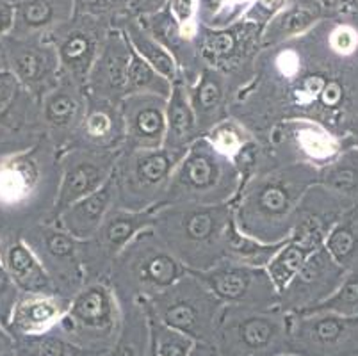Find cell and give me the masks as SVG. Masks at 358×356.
<instances>
[{"label": "cell", "mask_w": 358, "mask_h": 356, "mask_svg": "<svg viewBox=\"0 0 358 356\" xmlns=\"http://www.w3.org/2000/svg\"><path fill=\"white\" fill-rule=\"evenodd\" d=\"M276 356H299V355H296V353L287 351V353H280V355H276Z\"/></svg>", "instance_id": "obj_47"}, {"label": "cell", "mask_w": 358, "mask_h": 356, "mask_svg": "<svg viewBox=\"0 0 358 356\" xmlns=\"http://www.w3.org/2000/svg\"><path fill=\"white\" fill-rule=\"evenodd\" d=\"M15 339L16 356H103L71 344L57 328L40 335H24Z\"/></svg>", "instance_id": "obj_35"}, {"label": "cell", "mask_w": 358, "mask_h": 356, "mask_svg": "<svg viewBox=\"0 0 358 356\" xmlns=\"http://www.w3.org/2000/svg\"><path fill=\"white\" fill-rule=\"evenodd\" d=\"M166 100L157 94H129L122 100L125 143L122 150H157L164 146Z\"/></svg>", "instance_id": "obj_22"}, {"label": "cell", "mask_w": 358, "mask_h": 356, "mask_svg": "<svg viewBox=\"0 0 358 356\" xmlns=\"http://www.w3.org/2000/svg\"><path fill=\"white\" fill-rule=\"evenodd\" d=\"M71 344L106 355L118 339L122 308L107 280L86 282L55 326Z\"/></svg>", "instance_id": "obj_9"}, {"label": "cell", "mask_w": 358, "mask_h": 356, "mask_svg": "<svg viewBox=\"0 0 358 356\" xmlns=\"http://www.w3.org/2000/svg\"><path fill=\"white\" fill-rule=\"evenodd\" d=\"M194 45L200 63L221 71L239 94L255 73V61L262 50V25L246 18L220 29L196 25Z\"/></svg>", "instance_id": "obj_11"}, {"label": "cell", "mask_w": 358, "mask_h": 356, "mask_svg": "<svg viewBox=\"0 0 358 356\" xmlns=\"http://www.w3.org/2000/svg\"><path fill=\"white\" fill-rule=\"evenodd\" d=\"M113 207H115V185L109 178L99 191L91 192L86 198L64 208L52 223L59 225L64 232L73 235L75 239L86 241L99 230L107 212Z\"/></svg>", "instance_id": "obj_27"}, {"label": "cell", "mask_w": 358, "mask_h": 356, "mask_svg": "<svg viewBox=\"0 0 358 356\" xmlns=\"http://www.w3.org/2000/svg\"><path fill=\"white\" fill-rule=\"evenodd\" d=\"M61 182V152L41 137L31 148L0 157V232L52 221Z\"/></svg>", "instance_id": "obj_2"}, {"label": "cell", "mask_w": 358, "mask_h": 356, "mask_svg": "<svg viewBox=\"0 0 358 356\" xmlns=\"http://www.w3.org/2000/svg\"><path fill=\"white\" fill-rule=\"evenodd\" d=\"M324 250L346 271L358 266V201L350 205L331 225L324 237Z\"/></svg>", "instance_id": "obj_34"}, {"label": "cell", "mask_w": 358, "mask_h": 356, "mask_svg": "<svg viewBox=\"0 0 358 356\" xmlns=\"http://www.w3.org/2000/svg\"><path fill=\"white\" fill-rule=\"evenodd\" d=\"M120 308L122 328L118 339L103 356H152V337L145 306L138 301H127L120 303Z\"/></svg>", "instance_id": "obj_32"}, {"label": "cell", "mask_w": 358, "mask_h": 356, "mask_svg": "<svg viewBox=\"0 0 358 356\" xmlns=\"http://www.w3.org/2000/svg\"><path fill=\"white\" fill-rule=\"evenodd\" d=\"M346 269L330 257L324 244L305 260L296 274L280 290L278 306L289 313L301 312L323 303L343 282Z\"/></svg>", "instance_id": "obj_19"}, {"label": "cell", "mask_w": 358, "mask_h": 356, "mask_svg": "<svg viewBox=\"0 0 358 356\" xmlns=\"http://www.w3.org/2000/svg\"><path fill=\"white\" fill-rule=\"evenodd\" d=\"M317 184L346 204L358 201V148L344 146L330 164L319 168Z\"/></svg>", "instance_id": "obj_33"}, {"label": "cell", "mask_w": 358, "mask_h": 356, "mask_svg": "<svg viewBox=\"0 0 358 356\" xmlns=\"http://www.w3.org/2000/svg\"><path fill=\"white\" fill-rule=\"evenodd\" d=\"M200 136L194 118L193 107H191L187 90L180 78L175 80L171 93L166 100V136L164 148L171 152L185 153Z\"/></svg>", "instance_id": "obj_30"}, {"label": "cell", "mask_w": 358, "mask_h": 356, "mask_svg": "<svg viewBox=\"0 0 358 356\" xmlns=\"http://www.w3.org/2000/svg\"><path fill=\"white\" fill-rule=\"evenodd\" d=\"M310 312H334L346 318H357L358 315V266L346 271L341 285L335 289L330 298L324 299L319 305L310 306L307 310L296 313H310Z\"/></svg>", "instance_id": "obj_37"}, {"label": "cell", "mask_w": 358, "mask_h": 356, "mask_svg": "<svg viewBox=\"0 0 358 356\" xmlns=\"http://www.w3.org/2000/svg\"><path fill=\"white\" fill-rule=\"evenodd\" d=\"M241 184L243 176L237 166L201 136L178 161L159 207L232 204Z\"/></svg>", "instance_id": "obj_4"}, {"label": "cell", "mask_w": 358, "mask_h": 356, "mask_svg": "<svg viewBox=\"0 0 358 356\" xmlns=\"http://www.w3.org/2000/svg\"><path fill=\"white\" fill-rule=\"evenodd\" d=\"M152 356H157V355H155V353H154V349H152Z\"/></svg>", "instance_id": "obj_48"}, {"label": "cell", "mask_w": 358, "mask_h": 356, "mask_svg": "<svg viewBox=\"0 0 358 356\" xmlns=\"http://www.w3.org/2000/svg\"><path fill=\"white\" fill-rule=\"evenodd\" d=\"M187 273L150 227L143 228L109 269L110 289L120 303L148 301Z\"/></svg>", "instance_id": "obj_5"}, {"label": "cell", "mask_w": 358, "mask_h": 356, "mask_svg": "<svg viewBox=\"0 0 358 356\" xmlns=\"http://www.w3.org/2000/svg\"><path fill=\"white\" fill-rule=\"evenodd\" d=\"M150 223L152 211L132 212L118 207L110 208L99 230L90 239L80 241V259L86 282L107 280L116 257L143 228L150 227Z\"/></svg>", "instance_id": "obj_16"}, {"label": "cell", "mask_w": 358, "mask_h": 356, "mask_svg": "<svg viewBox=\"0 0 358 356\" xmlns=\"http://www.w3.org/2000/svg\"><path fill=\"white\" fill-rule=\"evenodd\" d=\"M317 176L319 169L310 164H285L244 178L232 201L237 230L264 244L285 243L299 201L317 184Z\"/></svg>", "instance_id": "obj_1"}, {"label": "cell", "mask_w": 358, "mask_h": 356, "mask_svg": "<svg viewBox=\"0 0 358 356\" xmlns=\"http://www.w3.org/2000/svg\"><path fill=\"white\" fill-rule=\"evenodd\" d=\"M234 227L232 204L164 205L152 211L150 223L187 271H207L227 259Z\"/></svg>", "instance_id": "obj_3"}, {"label": "cell", "mask_w": 358, "mask_h": 356, "mask_svg": "<svg viewBox=\"0 0 358 356\" xmlns=\"http://www.w3.org/2000/svg\"><path fill=\"white\" fill-rule=\"evenodd\" d=\"M0 262L22 294H55L48 274L20 232H0Z\"/></svg>", "instance_id": "obj_24"}, {"label": "cell", "mask_w": 358, "mask_h": 356, "mask_svg": "<svg viewBox=\"0 0 358 356\" xmlns=\"http://www.w3.org/2000/svg\"><path fill=\"white\" fill-rule=\"evenodd\" d=\"M323 18V6L317 0L287 2L268 24L262 27V48L275 47L307 34Z\"/></svg>", "instance_id": "obj_29"}, {"label": "cell", "mask_w": 358, "mask_h": 356, "mask_svg": "<svg viewBox=\"0 0 358 356\" xmlns=\"http://www.w3.org/2000/svg\"><path fill=\"white\" fill-rule=\"evenodd\" d=\"M291 313L280 306H224L214 344L230 356H276L289 351Z\"/></svg>", "instance_id": "obj_8"}, {"label": "cell", "mask_w": 358, "mask_h": 356, "mask_svg": "<svg viewBox=\"0 0 358 356\" xmlns=\"http://www.w3.org/2000/svg\"><path fill=\"white\" fill-rule=\"evenodd\" d=\"M22 237L48 274L54 292L71 301L86 283L80 259V241L52 221L25 228Z\"/></svg>", "instance_id": "obj_12"}, {"label": "cell", "mask_w": 358, "mask_h": 356, "mask_svg": "<svg viewBox=\"0 0 358 356\" xmlns=\"http://www.w3.org/2000/svg\"><path fill=\"white\" fill-rule=\"evenodd\" d=\"M73 4L75 13L109 20L115 25L116 20L127 15L130 0H73Z\"/></svg>", "instance_id": "obj_39"}, {"label": "cell", "mask_w": 358, "mask_h": 356, "mask_svg": "<svg viewBox=\"0 0 358 356\" xmlns=\"http://www.w3.org/2000/svg\"><path fill=\"white\" fill-rule=\"evenodd\" d=\"M184 153L164 146L157 150H122L110 175L115 185V207L150 212L161 205L178 161Z\"/></svg>", "instance_id": "obj_7"}, {"label": "cell", "mask_w": 358, "mask_h": 356, "mask_svg": "<svg viewBox=\"0 0 358 356\" xmlns=\"http://www.w3.org/2000/svg\"><path fill=\"white\" fill-rule=\"evenodd\" d=\"M171 87H173V83H169L168 78L162 77L134 50L130 52L129 70H127V97L145 93L168 98L171 93Z\"/></svg>", "instance_id": "obj_36"}, {"label": "cell", "mask_w": 358, "mask_h": 356, "mask_svg": "<svg viewBox=\"0 0 358 356\" xmlns=\"http://www.w3.org/2000/svg\"><path fill=\"white\" fill-rule=\"evenodd\" d=\"M141 305L162 325L207 344H214L224 312L223 303L191 271Z\"/></svg>", "instance_id": "obj_6"}, {"label": "cell", "mask_w": 358, "mask_h": 356, "mask_svg": "<svg viewBox=\"0 0 358 356\" xmlns=\"http://www.w3.org/2000/svg\"><path fill=\"white\" fill-rule=\"evenodd\" d=\"M0 48L6 68L38 102L59 83V57L47 36H6Z\"/></svg>", "instance_id": "obj_15"}, {"label": "cell", "mask_w": 358, "mask_h": 356, "mask_svg": "<svg viewBox=\"0 0 358 356\" xmlns=\"http://www.w3.org/2000/svg\"><path fill=\"white\" fill-rule=\"evenodd\" d=\"M344 146H357L358 148V116H355L348 125L346 134L343 137Z\"/></svg>", "instance_id": "obj_45"}, {"label": "cell", "mask_w": 358, "mask_h": 356, "mask_svg": "<svg viewBox=\"0 0 358 356\" xmlns=\"http://www.w3.org/2000/svg\"><path fill=\"white\" fill-rule=\"evenodd\" d=\"M68 306H70V299L61 298L57 294L20 292L6 328L13 337L40 335V333L50 332L52 328L59 325Z\"/></svg>", "instance_id": "obj_26"}, {"label": "cell", "mask_w": 358, "mask_h": 356, "mask_svg": "<svg viewBox=\"0 0 358 356\" xmlns=\"http://www.w3.org/2000/svg\"><path fill=\"white\" fill-rule=\"evenodd\" d=\"M0 356H16L15 339L2 322H0Z\"/></svg>", "instance_id": "obj_44"}, {"label": "cell", "mask_w": 358, "mask_h": 356, "mask_svg": "<svg viewBox=\"0 0 358 356\" xmlns=\"http://www.w3.org/2000/svg\"><path fill=\"white\" fill-rule=\"evenodd\" d=\"M185 90L196 118L200 136H205L217 123L230 116V106L237 97V90L229 78L209 66L201 68L196 80L185 86Z\"/></svg>", "instance_id": "obj_23"}, {"label": "cell", "mask_w": 358, "mask_h": 356, "mask_svg": "<svg viewBox=\"0 0 358 356\" xmlns=\"http://www.w3.org/2000/svg\"><path fill=\"white\" fill-rule=\"evenodd\" d=\"M120 152L70 146L61 152V182L52 221L75 201L99 191L113 175Z\"/></svg>", "instance_id": "obj_17"}, {"label": "cell", "mask_w": 358, "mask_h": 356, "mask_svg": "<svg viewBox=\"0 0 358 356\" xmlns=\"http://www.w3.org/2000/svg\"><path fill=\"white\" fill-rule=\"evenodd\" d=\"M358 332V315L334 312L291 313L289 351L299 356H327L346 344Z\"/></svg>", "instance_id": "obj_20"}, {"label": "cell", "mask_w": 358, "mask_h": 356, "mask_svg": "<svg viewBox=\"0 0 358 356\" xmlns=\"http://www.w3.org/2000/svg\"><path fill=\"white\" fill-rule=\"evenodd\" d=\"M20 91V83L16 80L15 75L8 68H2L0 70V113L11 106V102Z\"/></svg>", "instance_id": "obj_41"}, {"label": "cell", "mask_w": 358, "mask_h": 356, "mask_svg": "<svg viewBox=\"0 0 358 356\" xmlns=\"http://www.w3.org/2000/svg\"><path fill=\"white\" fill-rule=\"evenodd\" d=\"M323 2H330V0H323Z\"/></svg>", "instance_id": "obj_49"}, {"label": "cell", "mask_w": 358, "mask_h": 356, "mask_svg": "<svg viewBox=\"0 0 358 356\" xmlns=\"http://www.w3.org/2000/svg\"><path fill=\"white\" fill-rule=\"evenodd\" d=\"M86 107V87L61 75L59 83L38 102L41 134L59 152H64L79 136Z\"/></svg>", "instance_id": "obj_18"}, {"label": "cell", "mask_w": 358, "mask_h": 356, "mask_svg": "<svg viewBox=\"0 0 358 356\" xmlns=\"http://www.w3.org/2000/svg\"><path fill=\"white\" fill-rule=\"evenodd\" d=\"M168 2L169 0H130L127 15L143 18V16L154 15V13H159L164 8H168Z\"/></svg>", "instance_id": "obj_42"}, {"label": "cell", "mask_w": 358, "mask_h": 356, "mask_svg": "<svg viewBox=\"0 0 358 356\" xmlns=\"http://www.w3.org/2000/svg\"><path fill=\"white\" fill-rule=\"evenodd\" d=\"M123 143H125V122H123L120 104L87 97L83 125L71 146L122 152Z\"/></svg>", "instance_id": "obj_25"}, {"label": "cell", "mask_w": 358, "mask_h": 356, "mask_svg": "<svg viewBox=\"0 0 358 356\" xmlns=\"http://www.w3.org/2000/svg\"><path fill=\"white\" fill-rule=\"evenodd\" d=\"M115 25L125 34L127 41H129V45L132 47V50H134L139 57L145 59L146 63L154 68V70H157L162 77L168 78L169 83H175V80L180 78L173 57H171L169 52L159 43L154 36H152V32L145 27L141 18L123 15L122 18L116 20Z\"/></svg>", "instance_id": "obj_31"}, {"label": "cell", "mask_w": 358, "mask_h": 356, "mask_svg": "<svg viewBox=\"0 0 358 356\" xmlns=\"http://www.w3.org/2000/svg\"><path fill=\"white\" fill-rule=\"evenodd\" d=\"M73 15V0H16L9 36H47Z\"/></svg>", "instance_id": "obj_28"}, {"label": "cell", "mask_w": 358, "mask_h": 356, "mask_svg": "<svg viewBox=\"0 0 358 356\" xmlns=\"http://www.w3.org/2000/svg\"><path fill=\"white\" fill-rule=\"evenodd\" d=\"M130 48L125 34L116 25L107 32L99 57L91 68L86 80L87 97L122 104L127 97V70H129Z\"/></svg>", "instance_id": "obj_21"}, {"label": "cell", "mask_w": 358, "mask_h": 356, "mask_svg": "<svg viewBox=\"0 0 358 356\" xmlns=\"http://www.w3.org/2000/svg\"><path fill=\"white\" fill-rule=\"evenodd\" d=\"M224 306H278L280 294L266 267L221 260L207 271H191Z\"/></svg>", "instance_id": "obj_13"}, {"label": "cell", "mask_w": 358, "mask_h": 356, "mask_svg": "<svg viewBox=\"0 0 358 356\" xmlns=\"http://www.w3.org/2000/svg\"><path fill=\"white\" fill-rule=\"evenodd\" d=\"M18 296H20V290L16 289V285L0 262V322L4 326L8 325L9 318H11L13 306L18 301Z\"/></svg>", "instance_id": "obj_40"}, {"label": "cell", "mask_w": 358, "mask_h": 356, "mask_svg": "<svg viewBox=\"0 0 358 356\" xmlns=\"http://www.w3.org/2000/svg\"><path fill=\"white\" fill-rule=\"evenodd\" d=\"M146 310V308H145ZM150 322L152 349L157 356H189L194 348V341L177 329L162 325L152 313L146 312Z\"/></svg>", "instance_id": "obj_38"}, {"label": "cell", "mask_w": 358, "mask_h": 356, "mask_svg": "<svg viewBox=\"0 0 358 356\" xmlns=\"http://www.w3.org/2000/svg\"><path fill=\"white\" fill-rule=\"evenodd\" d=\"M343 150V139L327 127L308 120H287L259 137L253 173L285 164H310L319 169L330 164Z\"/></svg>", "instance_id": "obj_10"}, {"label": "cell", "mask_w": 358, "mask_h": 356, "mask_svg": "<svg viewBox=\"0 0 358 356\" xmlns=\"http://www.w3.org/2000/svg\"><path fill=\"white\" fill-rule=\"evenodd\" d=\"M15 24V2L0 0V41L11 34Z\"/></svg>", "instance_id": "obj_43"}, {"label": "cell", "mask_w": 358, "mask_h": 356, "mask_svg": "<svg viewBox=\"0 0 358 356\" xmlns=\"http://www.w3.org/2000/svg\"><path fill=\"white\" fill-rule=\"evenodd\" d=\"M113 22L75 13L68 22L55 27L47 39L54 45L61 64V75L86 86L87 75L99 57Z\"/></svg>", "instance_id": "obj_14"}, {"label": "cell", "mask_w": 358, "mask_h": 356, "mask_svg": "<svg viewBox=\"0 0 358 356\" xmlns=\"http://www.w3.org/2000/svg\"><path fill=\"white\" fill-rule=\"evenodd\" d=\"M344 11L358 15V0H348V8H344Z\"/></svg>", "instance_id": "obj_46"}]
</instances>
